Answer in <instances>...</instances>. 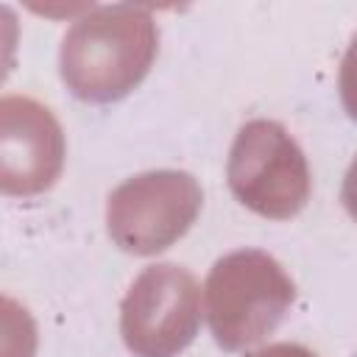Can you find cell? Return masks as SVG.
<instances>
[{"mask_svg": "<svg viewBox=\"0 0 357 357\" xmlns=\"http://www.w3.org/2000/svg\"><path fill=\"white\" fill-rule=\"evenodd\" d=\"M159 31L142 6H98L75 20L59 50L67 89L89 103L128 95L151 70Z\"/></svg>", "mask_w": 357, "mask_h": 357, "instance_id": "cell-1", "label": "cell"}, {"mask_svg": "<svg viewBox=\"0 0 357 357\" xmlns=\"http://www.w3.org/2000/svg\"><path fill=\"white\" fill-rule=\"evenodd\" d=\"M293 298V279L271 254L257 248L220 257L204 282V315L215 343L226 351H245L262 343Z\"/></svg>", "mask_w": 357, "mask_h": 357, "instance_id": "cell-2", "label": "cell"}, {"mask_svg": "<svg viewBox=\"0 0 357 357\" xmlns=\"http://www.w3.org/2000/svg\"><path fill=\"white\" fill-rule=\"evenodd\" d=\"M226 176L237 201L271 220L298 215L312 190L304 151L276 120H251L237 131Z\"/></svg>", "mask_w": 357, "mask_h": 357, "instance_id": "cell-3", "label": "cell"}, {"mask_svg": "<svg viewBox=\"0 0 357 357\" xmlns=\"http://www.w3.org/2000/svg\"><path fill=\"white\" fill-rule=\"evenodd\" d=\"M201 204L204 192L190 173L148 170L112 190L106 201V226L123 251L151 257L187 234Z\"/></svg>", "mask_w": 357, "mask_h": 357, "instance_id": "cell-4", "label": "cell"}, {"mask_svg": "<svg viewBox=\"0 0 357 357\" xmlns=\"http://www.w3.org/2000/svg\"><path fill=\"white\" fill-rule=\"evenodd\" d=\"M201 324V290L181 265H148L120 304V335L137 357L184 351Z\"/></svg>", "mask_w": 357, "mask_h": 357, "instance_id": "cell-5", "label": "cell"}, {"mask_svg": "<svg viewBox=\"0 0 357 357\" xmlns=\"http://www.w3.org/2000/svg\"><path fill=\"white\" fill-rule=\"evenodd\" d=\"M64 165V134L47 106L25 95L0 100V190L36 195L53 187Z\"/></svg>", "mask_w": 357, "mask_h": 357, "instance_id": "cell-6", "label": "cell"}, {"mask_svg": "<svg viewBox=\"0 0 357 357\" xmlns=\"http://www.w3.org/2000/svg\"><path fill=\"white\" fill-rule=\"evenodd\" d=\"M340 100L349 117L357 123V36L351 39L343 61H340Z\"/></svg>", "mask_w": 357, "mask_h": 357, "instance_id": "cell-7", "label": "cell"}, {"mask_svg": "<svg viewBox=\"0 0 357 357\" xmlns=\"http://www.w3.org/2000/svg\"><path fill=\"white\" fill-rule=\"evenodd\" d=\"M340 201H343L346 212H349V215L357 220V156H354V162L349 165V170H346V176H343Z\"/></svg>", "mask_w": 357, "mask_h": 357, "instance_id": "cell-8", "label": "cell"}, {"mask_svg": "<svg viewBox=\"0 0 357 357\" xmlns=\"http://www.w3.org/2000/svg\"><path fill=\"white\" fill-rule=\"evenodd\" d=\"M251 357H318V354H312L310 349H304V346H298V343H273V346L259 349V351L251 354Z\"/></svg>", "mask_w": 357, "mask_h": 357, "instance_id": "cell-9", "label": "cell"}]
</instances>
